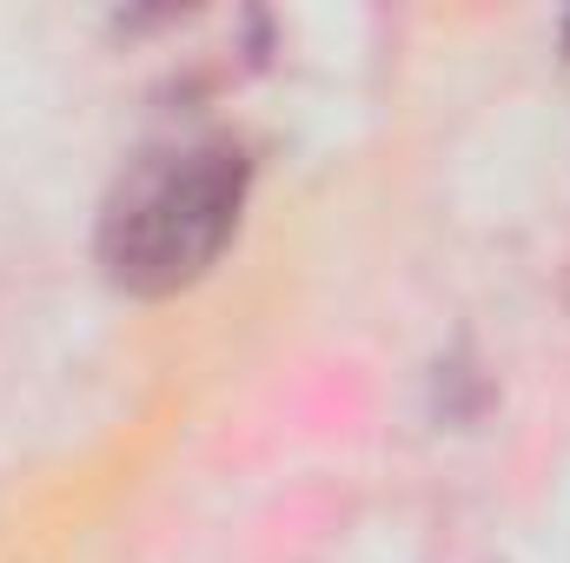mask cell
<instances>
[{"label": "cell", "instance_id": "cell-1", "mask_svg": "<svg viewBox=\"0 0 570 563\" xmlns=\"http://www.w3.org/2000/svg\"><path fill=\"white\" fill-rule=\"evenodd\" d=\"M246 152L233 140H173L127 159L100 206V273L127 298H173L199 285L239 233Z\"/></svg>", "mask_w": 570, "mask_h": 563}]
</instances>
